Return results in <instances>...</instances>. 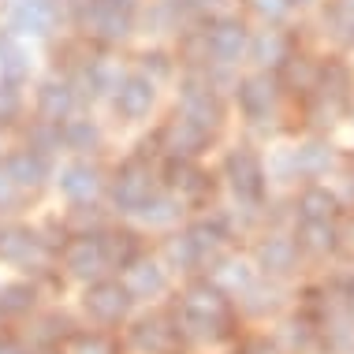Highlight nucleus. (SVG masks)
Returning a JSON list of instances; mask_svg holds the SVG:
<instances>
[{"label":"nucleus","mask_w":354,"mask_h":354,"mask_svg":"<svg viewBox=\"0 0 354 354\" xmlns=\"http://www.w3.org/2000/svg\"><path fill=\"white\" fill-rule=\"evenodd\" d=\"M176 332L179 328H171V324L165 321H157V317H142L131 324V332H127V339H131V347H135L138 354H165L168 351V343L176 339Z\"/></svg>","instance_id":"nucleus-17"},{"label":"nucleus","mask_w":354,"mask_h":354,"mask_svg":"<svg viewBox=\"0 0 354 354\" xmlns=\"http://www.w3.org/2000/svg\"><path fill=\"white\" fill-rule=\"evenodd\" d=\"M64 354H116V343L104 332L90 328V332H75L68 339V347H64Z\"/></svg>","instance_id":"nucleus-21"},{"label":"nucleus","mask_w":354,"mask_h":354,"mask_svg":"<svg viewBox=\"0 0 354 354\" xmlns=\"http://www.w3.org/2000/svg\"><path fill=\"white\" fill-rule=\"evenodd\" d=\"M71 4L75 0H8L0 26L23 41H49L64 26L71 30Z\"/></svg>","instance_id":"nucleus-2"},{"label":"nucleus","mask_w":354,"mask_h":354,"mask_svg":"<svg viewBox=\"0 0 354 354\" xmlns=\"http://www.w3.org/2000/svg\"><path fill=\"white\" fill-rule=\"evenodd\" d=\"M0 168L8 171V179L19 187V190H26V194H37L45 183L53 179V168H56V157H49V153H37L30 146H12V149H4L0 153Z\"/></svg>","instance_id":"nucleus-10"},{"label":"nucleus","mask_w":354,"mask_h":354,"mask_svg":"<svg viewBox=\"0 0 354 354\" xmlns=\"http://www.w3.org/2000/svg\"><path fill=\"white\" fill-rule=\"evenodd\" d=\"M30 75H34V56L26 49V41L0 26V86H19V90H26V86H30Z\"/></svg>","instance_id":"nucleus-12"},{"label":"nucleus","mask_w":354,"mask_h":354,"mask_svg":"<svg viewBox=\"0 0 354 354\" xmlns=\"http://www.w3.org/2000/svg\"><path fill=\"white\" fill-rule=\"evenodd\" d=\"M0 354H19L15 347H0Z\"/></svg>","instance_id":"nucleus-22"},{"label":"nucleus","mask_w":354,"mask_h":354,"mask_svg":"<svg viewBox=\"0 0 354 354\" xmlns=\"http://www.w3.org/2000/svg\"><path fill=\"white\" fill-rule=\"evenodd\" d=\"M123 287L135 295V302H149L168 287V272H165V265L149 261V257L142 254L138 261H131L127 269H123Z\"/></svg>","instance_id":"nucleus-14"},{"label":"nucleus","mask_w":354,"mask_h":354,"mask_svg":"<svg viewBox=\"0 0 354 354\" xmlns=\"http://www.w3.org/2000/svg\"><path fill=\"white\" fill-rule=\"evenodd\" d=\"M235 101L243 109L246 120H269L272 101H276V86L269 75H250V79L235 82Z\"/></svg>","instance_id":"nucleus-15"},{"label":"nucleus","mask_w":354,"mask_h":354,"mask_svg":"<svg viewBox=\"0 0 354 354\" xmlns=\"http://www.w3.org/2000/svg\"><path fill=\"white\" fill-rule=\"evenodd\" d=\"M53 254V243L45 239V232L23 224V220H4L0 224V261L12 265V269H41Z\"/></svg>","instance_id":"nucleus-7"},{"label":"nucleus","mask_w":354,"mask_h":354,"mask_svg":"<svg viewBox=\"0 0 354 354\" xmlns=\"http://www.w3.org/2000/svg\"><path fill=\"white\" fill-rule=\"evenodd\" d=\"M198 30H202L205 71L239 68V60L250 53V34H246V26L235 15H209Z\"/></svg>","instance_id":"nucleus-5"},{"label":"nucleus","mask_w":354,"mask_h":354,"mask_svg":"<svg viewBox=\"0 0 354 354\" xmlns=\"http://www.w3.org/2000/svg\"><path fill=\"white\" fill-rule=\"evenodd\" d=\"M157 101H160V82H153L149 75L127 68L123 79L112 86V93L104 97V109H109L116 127H142L157 112Z\"/></svg>","instance_id":"nucleus-3"},{"label":"nucleus","mask_w":354,"mask_h":354,"mask_svg":"<svg viewBox=\"0 0 354 354\" xmlns=\"http://www.w3.org/2000/svg\"><path fill=\"white\" fill-rule=\"evenodd\" d=\"M37 291L30 283H8L0 287V317H26L34 310Z\"/></svg>","instance_id":"nucleus-19"},{"label":"nucleus","mask_w":354,"mask_h":354,"mask_svg":"<svg viewBox=\"0 0 354 354\" xmlns=\"http://www.w3.org/2000/svg\"><path fill=\"white\" fill-rule=\"evenodd\" d=\"M142 0H75L71 4V30L86 37L93 49L120 53L138 34Z\"/></svg>","instance_id":"nucleus-1"},{"label":"nucleus","mask_w":354,"mask_h":354,"mask_svg":"<svg viewBox=\"0 0 354 354\" xmlns=\"http://www.w3.org/2000/svg\"><path fill=\"white\" fill-rule=\"evenodd\" d=\"M224 176L227 183H232V190L239 198H261L265 190V168H261V157L257 153H250L246 146H239L235 153H227V165H224Z\"/></svg>","instance_id":"nucleus-13"},{"label":"nucleus","mask_w":354,"mask_h":354,"mask_svg":"<svg viewBox=\"0 0 354 354\" xmlns=\"http://www.w3.org/2000/svg\"><path fill=\"white\" fill-rule=\"evenodd\" d=\"M250 56H254L257 64H283V60H287V45H283L280 30L257 34L254 41H250Z\"/></svg>","instance_id":"nucleus-20"},{"label":"nucleus","mask_w":354,"mask_h":354,"mask_svg":"<svg viewBox=\"0 0 354 354\" xmlns=\"http://www.w3.org/2000/svg\"><path fill=\"white\" fill-rule=\"evenodd\" d=\"M179 216H183V198L171 194L168 187L153 190L146 202H142V209L135 213V220L142 227H171Z\"/></svg>","instance_id":"nucleus-16"},{"label":"nucleus","mask_w":354,"mask_h":354,"mask_svg":"<svg viewBox=\"0 0 354 354\" xmlns=\"http://www.w3.org/2000/svg\"><path fill=\"white\" fill-rule=\"evenodd\" d=\"M104 227H109V224H104ZM104 227H93V232H75L68 243L60 246L64 272H68L71 280L93 283V280H104L109 272H116Z\"/></svg>","instance_id":"nucleus-4"},{"label":"nucleus","mask_w":354,"mask_h":354,"mask_svg":"<svg viewBox=\"0 0 354 354\" xmlns=\"http://www.w3.org/2000/svg\"><path fill=\"white\" fill-rule=\"evenodd\" d=\"M131 306H135V295L123 287V280H112V276L93 280L82 295V310L97 328H116V324H123L131 317Z\"/></svg>","instance_id":"nucleus-9"},{"label":"nucleus","mask_w":354,"mask_h":354,"mask_svg":"<svg viewBox=\"0 0 354 354\" xmlns=\"http://www.w3.org/2000/svg\"><path fill=\"white\" fill-rule=\"evenodd\" d=\"M82 109L86 104H82L79 86H75V79L64 71H49L30 90V116H37V120L64 123L68 116H75V112H82Z\"/></svg>","instance_id":"nucleus-8"},{"label":"nucleus","mask_w":354,"mask_h":354,"mask_svg":"<svg viewBox=\"0 0 354 354\" xmlns=\"http://www.w3.org/2000/svg\"><path fill=\"white\" fill-rule=\"evenodd\" d=\"M60 138L64 153H71V157H101V149L109 146V127L90 109H82L60 123Z\"/></svg>","instance_id":"nucleus-11"},{"label":"nucleus","mask_w":354,"mask_h":354,"mask_svg":"<svg viewBox=\"0 0 354 354\" xmlns=\"http://www.w3.org/2000/svg\"><path fill=\"white\" fill-rule=\"evenodd\" d=\"M131 68L149 75L153 82H168V79H176L179 60H176V53L160 49V45H142V49L135 53V60H131Z\"/></svg>","instance_id":"nucleus-18"},{"label":"nucleus","mask_w":354,"mask_h":354,"mask_svg":"<svg viewBox=\"0 0 354 354\" xmlns=\"http://www.w3.org/2000/svg\"><path fill=\"white\" fill-rule=\"evenodd\" d=\"M53 183L68 205L101 202L104 187H109V168H104L97 157H71V160H64V165L53 168Z\"/></svg>","instance_id":"nucleus-6"}]
</instances>
